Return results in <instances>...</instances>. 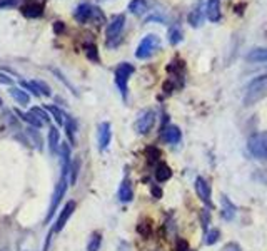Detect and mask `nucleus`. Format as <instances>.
Masks as SVG:
<instances>
[{
  "label": "nucleus",
  "mask_w": 267,
  "mask_h": 251,
  "mask_svg": "<svg viewBox=\"0 0 267 251\" xmlns=\"http://www.w3.org/2000/svg\"><path fill=\"white\" fill-rule=\"evenodd\" d=\"M119 200L122 201V203H131V201L134 200L132 184L127 177L122 181V184H120V188H119Z\"/></svg>",
  "instance_id": "obj_16"
},
{
  "label": "nucleus",
  "mask_w": 267,
  "mask_h": 251,
  "mask_svg": "<svg viewBox=\"0 0 267 251\" xmlns=\"http://www.w3.org/2000/svg\"><path fill=\"white\" fill-rule=\"evenodd\" d=\"M66 129H67V136H68V139H70V143H74V139H75V129H77V126H75V121L72 119V117H67Z\"/></svg>",
  "instance_id": "obj_27"
},
{
  "label": "nucleus",
  "mask_w": 267,
  "mask_h": 251,
  "mask_svg": "<svg viewBox=\"0 0 267 251\" xmlns=\"http://www.w3.org/2000/svg\"><path fill=\"white\" fill-rule=\"evenodd\" d=\"M100 243H102V236H100L99 233H94L90 236V241H89V245H87V251H99Z\"/></svg>",
  "instance_id": "obj_25"
},
{
  "label": "nucleus",
  "mask_w": 267,
  "mask_h": 251,
  "mask_svg": "<svg viewBox=\"0 0 267 251\" xmlns=\"http://www.w3.org/2000/svg\"><path fill=\"white\" fill-rule=\"evenodd\" d=\"M134 71H135V69L129 62H122L115 69V84L117 87L120 89V92H122L124 99L127 97V82H129V77L134 74Z\"/></svg>",
  "instance_id": "obj_6"
},
{
  "label": "nucleus",
  "mask_w": 267,
  "mask_h": 251,
  "mask_svg": "<svg viewBox=\"0 0 267 251\" xmlns=\"http://www.w3.org/2000/svg\"><path fill=\"white\" fill-rule=\"evenodd\" d=\"M219 236H221V231L219 229H210V231L205 233V236H204V245H214V243H217V240H219Z\"/></svg>",
  "instance_id": "obj_26"
},
{
  "label": "nucleus",
  "mask_w": 267,
  "mask_h": 251,
  "mask_svg": "<svg viewBox=\"0 0 267 251\" xmlns=\"http://www.w3.org/2000/svg\"><path fill=\"white\" fill-rule=\"evenodd\" d=\"M59 139H60L59 129L52 126L50 132H48V146H50V152H52V154H57V152H59V149H60Z\"/></svg>",
  "instance_id": "obj_20"
},
{
  "label": "nucleus",
  "mask_w": 267,
  "mask_h": 251,
  "mask_svg": "<svg viewBox=\"0 0 267 251\" xmlns=\"http://www.w3.org/2000/svg\"><path fill=\"white\" fill-rule=\"evenodd\" d=\"M22 14L25 15V17H29V19L40 17V15H42V5H40V3H34V2L27 3V5L23 7Z\"/></svg>",
  "instance_id": "obj_22"
},
{
  "label": "nucleus",
  "mask_w": 267,
  "mask_h": 251,
  "mask_svg": "<svg viewBox=\"0 0 267 251\" xmlns=\"http://www.w3.org/2000/svg\"><path fill=\"white\" fill-rule=\"evenodd\" d=\"M249 152L257 159H267V131L256 132L247 141Z\"/></svg>",
  "instance_id": "obj_4"
},
{
  "label": "nucleus",
  "mask_w": 267,
  "mask_h": 251,
  "mask_svg": "<svg viewBox=\"0 0 267 251\" xmlns=\"http://www.w3.org/2000/svg\"><path fill=\"white\" fill-rule=\"evenodd\" d=\"M267 97V74L259 75L254 80H250L244 94V106H252V104L262 100Z\"/></svg>",
  "instance_id": "obj_1"
},
{
  "label": "nucleus",
  "mask_w": 267,
  "mask_h": 251,
  "mask_svg": "<svg viewBox=\"0 0 267 251\" xmlns=\"http://www.w3.org/2000/svg\"><path fill=\"white\" fill-rule=\"evenodd\" d=\"M0 106H2V99H0Z\"/></svg>",
  "instance_id": "obj_40"
},
{
  "label": "nucleus",
  "mask_w": 267,
  "mask_h": 251,
  "mask_svg": "<svg viewBox=\"0 0 267 251\" xmlns=\"http://www.w3.org/2000/svg\"><path fill=\"white\" fill-rule=\"evenodd\" d=\"M32 82L35 84V87L39 89V92H42L44 96H50V87H48L44 80H32Z\"/></svg>",
  "instance_id": "obj_31"
},
{
  "label": "nucleus",
  "mask_w": 267,
  "mask_h": 251,
  "mask_svg": "<svg viewBox=\"0 0 267 251\" xmlns=\"http://www.w3.org/2000/svg\"><path fill=\"white\" fill-rule=\"evenodd\" d=\"M221 204H222V211H221L222 218H224L225 221L234 220V218H236V211H237L236 206L230 203V201H229L225 196H222V198H221Z\"/></svg>",
  "instance_id": "obj_15"
},
{
  "label": "nucleus",
  "mask_w": 267,
  "mask_h": 251,
  "mask_svg": "<svg viewBox=\"0 0 267 251\" xmlns=\"http://www.w3.org/2000/svg\"><path fill=\"white\" fill-rule=\"evenodd\" d=\"M19 116L22 117V119L25 121V123H29V124L32 126V127H42V126L45 124L44 121H40L39 117L35 116L32 111H30V112H19Z\"/></svg>",
  "instance_id": "obj_23"
},
{
  "label": "nucleus",
  "mask_w": 267,
  "mask_h": 251,
  "mask_svg": "<svg viewBox=\"0 0 267 251\" xmlns=\"http://www.w3.org/2000/svg\"><path fill=\"white\" fill-rule=\"evenodd\" d=\"M137 231H139V234H142L144 238H147V236H151L152 228H151L149 223H140V225L137 226Z\"/></svg>",
  "instance_id": "obj_32"
},
{
  "label": "nucleus",
  "mask_w": 267,
  "mask_h": 251,
  "mask_svg": "<svg viewBox=\"0 0 267 251\" xmlns=\"http://www.w3.org/2000/svg\"><path fill=\"white\" fill-rule=\"evenodd\" d=\"M172 177V171L171 168H169L167 164L164 163H159L156 168V179L159 181V183H164V181H169Z\"/></svg>",
  "instance_id": "obj_21"
},
{
  "label": "nucleus",
  "mask_w": 267,
  "mask_h": 251,
  "mask_svg": "<svg viewBox=\"0 0 267 251\" xmlns=\"http://www.w3.org/2000/svg\"><path fill=\"white\" fill-rule=\"evenodd\" d=\"M0 84H12V79L9 77V75H5V74H0Z\"/></svg>",
  "instance_id": "obj_38"
},
{
  "label": "nucleus",
  "mask_w": 267,
  "mask_h": 251,
  "mask_svg": "<svg viewBox=\"0 0 267 251\" xmlns=\"http://www.w3.org/2000/svg\"><path fill=\"white\" fill-rule=\"evenodd\" d=\"M68 171H70V163H62V174H60V179L57 186H55L54 189V194H52V201H50V206H48V213H47V218H45V223H48L52 220V216H54L55 209H57V206L60 204V201H62L64 194L67 191V176H68Z\"/></svg>",
  "instance_id": "obj_2"
},
{
  "label": "nucleus",
  "mask_w": 267,
  "mask_h": 251,
  "mask_svg": "<svg viewBox=\"0 0 267 251\" xmlns=\"http://www.w3.org/2000/svg\"><path fill=\"white\" fill-rule=\"evenodd\" d=\"M182 40V29L180 27H172L171 30H169V42L172 44V46H177Z\"/></svg>",
  "instance_id": "obj_24"
},
{
  "label": "nucleus",
  "mask_w": 267,
  "mask_h": 251,
  "mask_svg": "<svg viewBox=\"0 0 267 251\" xmlns=\"http://www.w3.org/2000/svg\"><path fill=\"white\" fill-rule=\"evenodd\" d=\"M74 209H75V201H68V203H67L66 206H64L62 213H60V216L57 218V221H55V226H54V231H55V233L62 231L64 226L67 225L68 218H70V216H72V213H74Z\"/></svg>",
  "instance_id": "obj_11"
},
{
  "label": "nucleus",
  "mask_w": 267,
  "mask_h": 251,
  "mask_svg": "<svg viewBox=\"0 0 267 251\" xmlns=\"http://www.w3.org/2000/svg\"><path fill=\"white\" fill-rule=\"evenodd\" d=\"M202 22H204V3H202V0L194 5V9L191 10V14H189V24H191L192 27H200Z\"/></svg>",
  "instance_id": "obj_12"
},
{
  "label": "nucleus",
  "mask_w": 267,
  "mask_h": 251,
  "mask_svg": "<svg viewBox=\"0 0 267 251\" xmlns=\"http://www.w3.org/2000/svg\"><path fill=\"white\" fill-rule=\"evenodd\" d=\"M154 124H156V112L147 109V111H144L142 114L137 117L135 131L139 132V134H147V132L154 127Z\"/></svg>",
  "instance_id": "obj_7"
},
{
  "label": "nucleus",
  "mask_w": 267,
  "mask_h": 251,
  "mask_svg": "<svg viewBox=\"0 0 267 251\" xmlns=\"http://www.w3.org/2000/svg\"><path fill=\"white\" fill-rule=\"evenodd\" d=\"M27 134H29L32 139H34L35 146H37V149H42V137H40V134L37 131H35L34 127H29L27 129Z\"/></svg>",
  "instance_id": "obj_30"
},
{
  "label": "nucleus",
  "mask_w": 267,
  "mask_h": 251,
  "mask_svg": "<svg viewBox=\"0 0 267 251\" xmlns=\"http://www.w3.org/2000/svg\"><path fill=\"white\" fill-rule=\"evenodd\" d=\"M95 14H97V9L92 7L90 3H80V5L74 10V19L79 24H86L94 17Z\"/></svg>",
  "instance_id": "obj_9"
},
{
  "label": "nucleus",
  "mask_w": 267,
  "mask_h": 251,
  "mask_svg": "<svg viewBox=\"0 0 267 251\" xmlns=\"http://www.w3.org/2000/svg\"><path fill=\"white\" fill-rule=\"evenodd\" d=\"M129 10H131V14L137 15V17H142L145 12L149 10L147 2H145V0H131V3H129Z\"/></svg>",
  "instance_id": "obj_18"
},
{
  "label": "nucleus",
  "mask_w": 267,
  "mask_h": 251,
  "mask_svg": "<svg viewBox=\"0 0 267 251\" xmlns=\"http://www.w3.org/2000/svg\"><path fill=\"white\" fill-rule=\"evenodd\" d=\"M45 109H47V112H50V114L54 116V119L57 121V124H64V117H66V116H64V112L60 111L59 107H55V106H47Z\"/></svg>",
  "instance_id": "obj_28"
},
{
  "label": "nucleus",
  "mask_w": 267,
  "mask_h": 251,
  "mask_svg": "<svg viewBox=\"0 0 267 251\" xmlns=\"http://www.w3.org/2000/svg\"><path fill=\"white\" fill-rule=\"evenodd\" d=\"M182 137V132L177 126H167V127L162 131V139L167 144H177Z\"/></svg>",
  "instance_id": "obj_14"
},
{
  "label": "nucleus",
  "mask_w": 267,
  "mask_h": 251,
  "mask_svg": "<svg viewBox=\"0 0 267 251\" xmlns=\"http://www.w3.org/2000/svg\"><path fill=\"white\" fill-rule=\"evenodd\" d=\"M86 54L90 60H99V54H97V47L94 44H86Z\"/></svg>",
  "instance_id": "obj_29"
},
{
  "label": "nucleus",
  "mask_w": 267,
  "mask_h": 251,
  "mask_svg": "<svg viewBox=\"0 0 267 251\" xmlns=\"http://www.w3.org/2000/svg\"><path fill=\"white\" fill-rule=\"evenodd\" d=\"M245 59H247L249 62H267V49L266 47L252 49Z\"/></svg>",
  "instance_id": "obj_19"
},
{
  "label": "nucleus",
  "mask_w": 267,
  "mask_h": 251,
  "mask_svg": "<svg viewBox=\"0 0 267 251\" xmlns=\"http://www.w3.org/2000/svg\"><path fill=\"white\" fill-rule=\"evenodd\" d=\"M32 112H34V114L37 116L40 121H44V123H48V119H50L47 112L44 111V109H40V107H32Z\"/></svg>",
  "instance_id": "obj_34"
},
{
  "label": "nucleus",
  "mask_w": 267,
  "mask_h": 251,
  "mask_svg": "<svg viewBox=\"0 0 267 251\" xmlns=\"http://www.w3.org/2000/svg\"><path fill=\"white\" fill-rule=\"evenodd\" d=\"M196 193L197 196H199V200L204 203L205 206H209V208H212V194H210V184L207 181L204 179V177H197L196 179Z\"/></svg>",
  "instance_id": "obj_8"
},
{
  "label": "nucleus",
  "mask_w": 267,
  "mask_h": 251,
  "mask_svg": "<svg viewBox=\"0 0 267 251\" xmlns=\"http://www.w3.org/2000/svg\"><path fill=\"white\" fill-rule=\"evenodd\" d=\"M160 46V39L157 37L156 34H149L140 40V44L137 46V50H135V57L137 59H149L154 52L159 49Z\"/></svg>",
  "instance_id": "obj_5"
},
{
  "label": "nucleus",
  "mask_w": 267,
  "mask_h": 251,
  "mask_svg": "<svg viewBox=\"0 0 267 251\" xmlns=\"http://www.w3.org/2000/svg\"><path fill=\"white\" fill-rule=\"evenodd\" d=\"M20 0H0V10L3 9H12V7H17Z\"/></svg>",
  "instance_id": "obj_35"
},
{
  "label": "nucleus",
  "mask_w": 267,
  "mask_h": 251,
  "mask_svg": "<svg viewBox=\"0 0 267 251\" xmlns=\"http://www.w3.org/2000/svg\"><path fill=\"white\" fill-rule=\"evenodd\" d=\"M176 250H177V251H189V245H187V241L182 240V238H177Z\"/></svg>",
  "instance_id": "obj_36"
},
{
  "label": "nucleus",
  "mask_w": 267,
  "mask_h": 251,
  "mask_svg": "<svg viewBox=\"0 0 267 251\" xmlns=\"http://www.w3.org/2000/svg\"><path fill=\"white\" fill-rule=\"evenodd\" d=\"M124 25H125V17L122 14L115 15V17L111 20V24L107 25V30H105V46L111 49L119 46L120 39H122L120 35H122Z\"/></svg>",
  "instance_id": "obj_3"
},
{
  "label": "nucleus",
  "mask_w": 267,
  "mask_h": 251,
  "mask_svg": "<svg viewBox=\"0 0 267 251\" xmlns=\"http://www.w3.org/2000/svg\"><path fill=\"white\" fill-rule=\"evenodd\" d=\"M79 166H80V161H79V159L74 161V163L70 164V171H72L70 184H75V181H77V174H79Z\"/></svg>",
  "instance_id": "obj_33"
},
{
  "label": "nucleus",
  "mask_w": 267,
  "mask_h": 251,
  "mask_svg": "<svg viewBox=\"0 0 267 251\" xmlns=\"http://www.w3.org/2000/svg\"><path fill=\"white\" fill-rule=\"evenodd\" d=\"M152 191H154V194H156V198H160V189L159 188H154Z\"/></svg>",
  "instance_id": "obj_39"
},
{
  "label": "nucleus",
  "mask_w": 267,
  "mask_h": 251,
  "mask_svg": "<svg viewBox=\"0 0 267 251\" xmlns=\"http://www.w3.org/2000/svg\"><path fill=\"white\" fill-rule=\"evenodd\" d=\"M111 137H112V131H111V123H100L99 129H97V141H99V149L100 151H105L111 144Z\"/></svg>",
  "instance_id": "obj_10"
},
{
  "label": "nucleus",
  "mask_w": 267,
  "mask_h": 251,
  "mask_svg": "<svg viewBox=\"0 0 267 251\" xmlns=\"http://www.w3.org/2000/svg\"><path fill=\"white\" fill-rule=\"evenodd\" d=\"M9 94L14 97L15 100H17L20 106H27V104L30 102V96L27 94V91H22L20 87H10Z\"/></svg>",
  "instance_id": "obj_17"
},
{
  "label": "nucleus",
  "mask_w": 267,
  "mask_h": 251,
  "mask_svg": "<svg viewBox=\"0 0 267 251\" xmlns=\"http://www.w3.org/2000/svg\"><path fill=\"white\" fill-rule=\"evenodd\" d=\"M222 251H241V246H239L237 243H229V245L225 246Z\"/></svg>",
  "instance_id": "obj_37"
},
{
  "label": "nucleus",
  "mask_w": 267,
  "mask_h": 251,
  "mask_svg": "<svg viewBox=\"0 0 267 251\" xmlns=\"http://www.w3.org/2000/svg\"><path fill=\"white\" fill-rule=\"evenodd\" d=\"M205 15L210 22H219L221 20V0H207L205 3Z\"/></svg>",
  "instance_id": "obj_13"
}]
</instances>
